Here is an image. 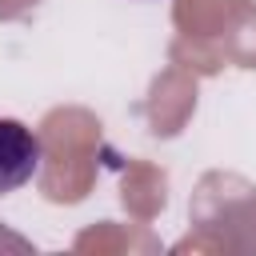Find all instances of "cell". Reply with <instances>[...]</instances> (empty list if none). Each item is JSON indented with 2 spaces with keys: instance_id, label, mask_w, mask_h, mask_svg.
<instances>
[{
  "instance_id": "obj_1",
  "label": "cell",
  "mask_w": 256,
  "mask_h": 256,
  "mask_svg": "<svg viewBox=\"0 0 256 256\" xmlns=\"http://www.w3.org/2000/svg\"><path fill=\"white\" fill-rule=\"evenodd\" d=\"M40 160H44L40 136L28 124L0 116V196L24 188L40 172Z\"/></svg>"
}]
</instances>
